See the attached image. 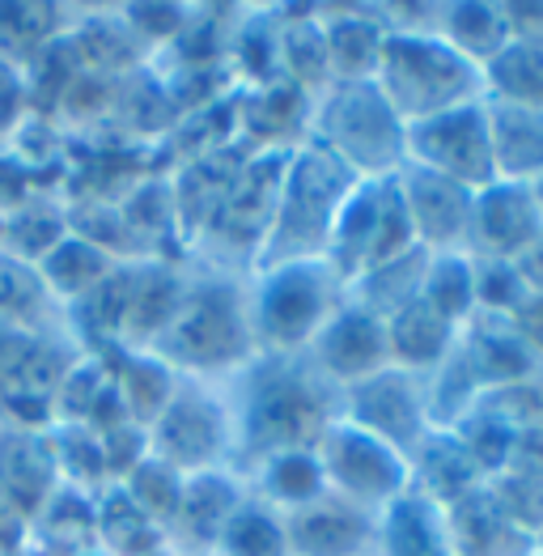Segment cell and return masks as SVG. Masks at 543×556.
<instances>
[{"label": "cell", "instance_id": "cell-38", "mask_svg": "<svg viewBox=\"0 0 543 556\" xmlns=\"http://www.w3.org/2000/svg\"><path fill=\"white\" fill-rule=\"evenodd\" d=\"M509 327L518 331V340L531 349V357L543 366V298H527V302L509 315Z\"/></svg>", "mask_w": 543, "mask_h": 556}, {"label": "cell", "instance_id": "cell-10", "mask_svg": "<svg viewBox=\"0 0 543 556\" xmlns=\"http://www.w3.org/2000/svg\"><path fill=\"white\" fill-rule=\"evenodd\" d=\"M315 451L323 476H327V493L357 506V510L374 514V518L387 506H395L412 489L404 451L387 446L382 438L365 433L349 420H331L315 442Z\"/></svg>", "mask_w": 543, "mask_h": 556}, {"label": "cell", "instance_id": "cell-41", "mask_svg": "<svg viewBox=\"0 0 543 556\" xmlns=\"http://www.w3.org/2000/svg\"><path fill=\"white\" fill-rule=\"evenodd\" d=\"M531 195H535V204H540V217H543V179H540V184H531Z\"/></svg>", "mask_w": 543, "mask_h": 556}, {"label": "cell", "instance_id": "cell-16", "mask_svg": "<svg viewBox=\"0 0 543 556\" xmlns=\"http://www.w3.org/2000/svg\"><path fill=\"white\" fill-rule=\"evenodd\" d=\"M242 476L233 467L217 471H195L182 480L179 506L166 522V544L179 548L182 556H213L229 514L242 502Z\"/></svg>", "mask_w": 543, "mask_h": 556}, {"label": "cell", "instance_id": "cell-6", "mask_svg": "<svg viewBox=\"0 0 543 556\" xmlns=\"http://www.w3.org/2000/svg\"><path fill=\"white\" fill-rule=\"evenodd\" d=\"M306 140L357 179H391L407 157V124L374 81H327L311 93Z\"/></svg>", "mask_w": 543, "mask_h": 556}, {"label": "cell", "instance_id": "cell-3", "mask_svg": "<svg viewBox=\"0 0 543 556\" xmlns=\"http://www.w3.org/2000/svg\"><path fill=\"white\" fill-rule=\"evenodd\" d=\"M387 17L391 35L382 47L374 86L400 111L404 124L484 98L480 68L429 30V9H387Z\"/></svg>", "mask_w": 543, "mask_h": 556}, {"label": "cell", "instance_id": "cell-27", "mask_svg": "<svg viewBox=\"0 0 543 556\" xmlns=\"http://www.w3.org/2000/svg\"><path fill=\"white\" fill-rule=\"evenodd\" d=\"M463 327H454L451 319H442L433 306H425L420 298L404 306L400 315L387 319V344H391V366L412 374H429L438 366H446L454 349H458Z\"/></svg>", "mask_w": 543, "mask_h": 556}, {"label": "cell", "instance_id": "cell-8", "mask_svg": "<svg viewBox=\"0 0 543 556\" xmlns=\"http://www.w3.org/2000/svg\"><path fill=\"white\" fill-rule=\"evenodd\" d=\"M86 349L73 331L0 327V425L47 429L68 370Z\"/></svg>", "mask_w": 543, "mask_h": 556}, {"label": "cell", "instance_id": "cell-1", "mask_svg": "<svg viewBox=\"0 0 543 556\" xmlns=\"http://www.w3.org/2000/svg\"><path fill=\"white\" fill-rule=\"evenodd\" d=\"M233 471L268 451L315 446L340 417V391L306 357H255L226 382Z\"/></svg>", "mask_w": 543, "mask_h": 556}, {"label": "cell", "instance_id": "cell-17", "mask_svg": "<svg viewBox=\"0 0 543 556\" xmlns=\"http://www.w3.org/2000/svg\"><path fill=\"white\" fill-rule=\"evenodd\" d=\"M318 39L327 81H374L382 47L391 35V17L382 4H353V9H318Z\"/></svg>", "mask_w": 543, "mask_h": 556}, {"label": "cell", "instance_id": "cell-39", "mask_svg": "<svg viewBox=\"0 0 543 556\" xmlns=\"http://www.w3.org/2000/svg\"><path fill=\"white\" fill-rule=\"evenodd\" d=\"M514 268H518V277L527 285V293H531V298H543V233L514 260Z\"/></svg>", "mask_w": 543, "mask_h": 556}, {"label": "cell", "instance_id": "cell-24", "mask_svg": "<svg viewBox=\"0 0 543 556\" xmlns=\"http://www.w3.org/2000/svg\"><path fill=\"white\" fill-rule=\"evenodd\" d=\"M429 30L442 35L480 73H484V64L497 60L501 47L518 35L514 30V17H509V4H497V0H446V4H429Z\"/></svg>", "mask_w": 543, "mask_h": 556}, {"label": "cell", "instance_id": "cell-18", "mask_svg": "<svg viewBox=\"0 0 543 556\" xmlns=\"http://www.w3.org/2000/svg\"><path fill=\"white\" fill-rule=\"evenodd\" d=\"M60 489H64V480H60V467L51 455L47 429L0 425V493L26 518V531Z\"/></svg>", "mask_w": 543, "mask_h": 556}, {"label": "cell", "instance_id": "cell-42", "mask_svg": "<svg viewBox=\"0 0 543 556\" xmlns=\"http://www.w3.org/2000/svg\"><path fill=\"white\" fill-rule=\"evenodd\" d=\"M0 556H22V553H13V548H0Z\"/></svg>", "mask_w": 543, "mask_h": 556}, {"label": "cell", "instance_id": "cell-14", "mask_svg": "<svg viewBox=\"0 0 543 556\" xmlns=\"http://www.w3.org/2000/svg\"><path fill=\"white\" fill-rule=\"evenodd\" d=\"M540 233L543 217L531 187L493 179L471 195V226H467V255L471 260L514 264Z\"/></svg>", "mask_w": 543, "mask_h": 556}, {"label": "cell", "instance_id": "cell-29", "mask_svg": "<svg viewBox=\"0 0 543 556\" xmlns=\"http://www.w3.org/2000/svg\"><path fill=\"white\" fill-rule=\"evenodd\" d=\"M0 327L68 331V311L51 298L39 268L0 247Z\"/></svg>", "mask_w": 543, "mask_h": 556}, {"label": "cell", "instance_id": "cell-7", "mask_svg": "<svg viewBox=\"0 0 543 556\" xmlns=\"http://www.w3.org/2000/svg\"><path fill=\"white\" fill-rule=\"evenodd\" d=\"M149 455L175 467L179 476L233 467V417H229L226 382L179 378L166 408L144 425Z\"/></svg>", "mask_w": 543, "mask_h": 556}, {"label": "cell", "instance_id": "cell-31", "mask_svg": "<svg viewBox=\"0 0 543 556\" xmlns=\"http://www.w3.org/2000/svg\"><path fill=\"white\" fill-rule=\"evenodd\" d=\"M420 302L433 306L454 327H467L476 319V260L467 251H442L429 255Z\"/></svg>", "mask_w": 543, "mask_h": 556}, {"label": "cell", "instance_id": "cell-28", "mask_svg": "<svg viewBox=\"0 0 543 556\" xmlns=\"http://www.w3.org/2000/svg\"><path fill=\"white\" fill-rule=\"evenodd\" d=\"M374 556H454L442 510L407 489L395 506L378 514Z\"/></svg>", "mask_w": 543, "mask_h": 556}, {"label": "cell", "instance_id": "cell-13", "mask_svg": "<svg viewBox=\"0 0 543 556\" xmlns=\"http://www.w3.org/2000/svg\"><path fill=\"white\" fill-rule=\"evenodd\" d=\"M306 362L315 366L336 391L362 382L369 374L391 366V344H387V319L365 311L362 302H344L331 324L318 331V340L311 344Z\"/></svg>", "mask_w": 543, "mask_h": 556}, {"label": "cell", "instance_id": "cell-15", "mask_svg": "<svg viewBox=\"0 0 543 556\" xmlns=\"http://www.w3.org/2000/svg\"><path fill=\"white\" fill-rule=\"evenodd\" d=\"M400 200H404L407 226L420 251H467V226H471V187L451 184L442 175H429L420 166H404L395 175Z\"/></svg>", "mask_w": 543, "mask_h": 556}, {"label": "cell", "instance_id": "cell-22", "mask_svg": "<svg viewBox=\"0 0 543 556\" xmlns=\"http://www.w3.org/2000/svg\"><path fill=\"white\" fill-rule=\"evenodd\" d=\"M454 556H531L535 540L501 510L489 480L442 510Z\"/></svg>", "mask_w": 543, "mask_h": 556}, {"label": "cell", "instance_id": "cell-2", "mask_svg": "<svg viewBox=\"0 0 543 556\" xmlns=\"http://www.w3.org/2000/svg\"><path fill=\"white\" fill-rule=\"evenodd\" d=\"M149 353H157L179 378L200 382H229L242 366H251L260 353L247 306V273L191 260L179 306Z\"/></svg>", "mask_w": 543, "mask_h": 556}, {"label": "cell", "instance_id": "cell-21", "mask_svg": "<svg viewBox=\"0 0 543 556\" xmlns=\"http://www.w3.org/2000/svg\"><path fill=\"white\" fill-rule=\"evenodd\" d=\"M238 476H242L247 493L276 514H293L318 497H327V476H323L315 446L268 451V455L238 467Z\"/></svg>", "mask_w": 543, "mask_h": 556}, {"label": "cell", "instance_id": "cell-30", "mask_svg": "<svg viewBox=\"0 0 543 556\" xmlns=\"http://www.w3.org/2000/svg\"><path fill=\"white\" fill-rule=\"evenodd\" d=\"M484 98L493 102H518V106H543V39L514 35L501 47L493 64H484Z\"/></svg>", "mask_w": 543, "mask_h": 556}, {"label": "cell", "instance_id": "cell-40", "mask_svg": "<svg viewBox=\"0 0 543 556\" xmlns=\"http://www.w3.org/2000/svg\"><path fill=\"white\" fill-rule=\"evenodd\" d=\"M22 544H26V518L13 510V502L0 493V548L22 553Z\"/></svg>", "mask_w": 543, "mask_h": 556}, {"label": "cell", "instance_id": "cell-4", "mask_svg": "<svg viewBox=\"0 0 543 556\" xmlns=\"http://www.w3.org/2000/svg\"><path fill=\"white\" fill-rule=\"evenodd\" d=\"M353 187H357V175L344 170L327 149H318L311 140L293 144L280 166L276 204H272V222L255 268L289 264V260H327L336 217Z\"/></svg>", "mask_w": 543, "mask_h": 556}, {"label": "cell", "instance_id": "cell-19", "mask_svg": "<svg viewBox=\"0 0 543 556\" xmlns=\"http://www.w3.org/2000/svg\"><path fill=\"white\" fill-rule=\"evenodd\" d=\"M378 518L340 497H318L302 510L285 514L289 556H374Z\"/></svg>", "mask_w": 543, "mask_h": 556}, {"label": "cell", "instance_id": "cell-33", "mask_svg": "<svg viewBox=\"0 0 543 556\" xmlns=\"http://www.w3.org/2000/svg\"><path fill=\"white\" fill-rule=\"evenodd\" d=\"M213 556H289L285 514L268 510L264 502H255L251 493H242V502H238V510L229 514L226 531H222Z\"/></svg>", "mask_w": 543, "mask_h": 556}, {"label": "cell", "instance_id": "cell-44", "mask_svg": "<svg viewBox=\"0 0 543 556\" xmlns=\"http://www.w3.org/2000/svg\"><path fill=\"white\" fill-rule=\"evenodd\" d=\"M540 548H543V535H540Z\"/></svg>", "mask_w": 543, "mask_h": 556}, {"label": "cell", "instance_id": "cell-5", "mask_svg": "<svg viewBox=\"0 0 543 556\" xmlns=\"http://www.w3.org/2000/svg\"><path fill=\"white\" fill-rule=\"evenodd\" d=\"M349 302V285L327 260H289L247 273V306L260 357H306L318 331Z\"/></svg>", "mask_w": 543, "mask_h": 556}, {"label": "cell", "instance_id": "cell-20", "mask_svg": "<svg viewBox=\"0 0 543 556\" xmlns=\"http://www.w3.org/2000/svg\"><path fill=\"white\" fill-rule=\"evenodd\" d=\"M407 476H412V493L433 502L438 510L454 506L458 497H467L471 489H480L489 480L484 467L476 464V455L463 446V438L446 425H433L407 451Z\"/></svg>", "mask_w": 543, "mask_h": 556}, {"label": "cell", "instance_id": "cell-26", "mask_svg": "<svg viewBox=\"0 0 543 556\" xmlns=\"http://www.w3.org/2000/svg\"><path fill=\"white\" fill-rule=\"evenodd\" d=\"M119 264H124V260H119L115 251H106L102 242L86 238L81 230H68L35 268H39V277H43L47 289H51V298H55L64 311H73V306H77L81 298H90L93 289L111 277Z\"/></svg>", "mask_w": 543, "mask_h": 556}, {"label": "cell", "instance_id": "cell-34", "mask_svg": "<svg viewBox=\"0 0 543 556\" xmlns=\"http://www.w3.org/2000/svg\"><path fill=\"white\" fill-rule=\"evenodd\" d=\"M182 480H187V476H179L175 467H166L162 459L144 455V459H140L115 489H119L144 518H153V522L162 527V535H166V522H171V514H175V506H179Z\"/></svg>", "mask_w": 543, "mask_h": 556}, {"label": "cell", "instance_id": "cell-9", "mask_svg": "<svg viewBox=\"0 0 543 556\" xmlns=\"http://www.w3.org/2000/svg\"><path fill=\"white\" fill-rule=\"evenodd\" d=\"M407 251H416V238L407 226L395 175L391 179H357L336 217V230L327 242V264L340 273L344 285H353L365 273L400 260Z\"/></svg>", "mask_w": 543, "mask_h": 556}, {"label": "cell", "instance_id": "cell-11", "mask_svg": "<svg viewBox=\"0 0 543 556\" xmlns=\"http://www.w3.org/2000/svg\"><path fill=\"white\" fill-rule=\"evenodd\" d=\"M404 166H420L429 175H442V179L471 187V191L493 184V149H489L484 98L407 124Z\"/></svg>", "mask_w": 543, "mask_h": 556}, {"label": "cell", "instance_id": "cell-36", "mask_svg": "<svg viewBox=\"0 0 543 556\" xmlns=\"http://www.w3.org/2000/svg\"><path fill=\"white\" fill-rule=\"evenodd\" d=\"M527 298H531V293H527V285H522L514 264L476 260V315L509 319Z\"/></svg>", "mask_w": 543, "mask_h": 556}, {"label": "cell", "instance_id": "cell-32", "mask_svg": "<svg viewBox=\"0 0 543 556\" xmlns=\"http://www.w3.org/2000/svg\"><path fill=\"white\" fill-rule=\"evenodd\" d=\"M425 264H429V251L416 247V251H407V255H400V260H391V264L365 273L362 280H353V285H349V298L362 302L365 311L391 319V315H400L404 306H412V302L420 298Z\"/></svg>", "mask_w": 543, "mask_h": 556}, {"label": "cell", "instance_id": "cell-43", "mask_svg": "<svg viewBox=\"0 0 543 556\" xmlns=\"http://www.w3.org/2000/svg\"><path fill=\"white\" fill-rule=\"evenodd\" d=\"M531 556H543V548H540V544H535V548H531Z\"/></svg>", "mask_w": 543, "mask_h": 556}, {"label": "cell", "instance_id": "cell-35", "mask_svg": "<svg viewBox=\"0 0 543 556\" xmlns=\"http://www.w3.org/2000/svg\"><path fill=\"white\" fill-rule=\"evenodd\" d=\"M489 489L501 502V510L509 514L535 544L543 535V476L522 471V467H501L489 476Z\"/></svg>", "mask_w": 543, "mask_h": 556}, {"label": "cell", "instance_id": "cell-25", "mask_svg": "<svg viewBox=\"0 0 543 556\" xmlns=\"http://www.w3.org/2000/svg\"><path fill=\"white\" fill-rule=\"evenodd\" d=\"M73 30V9L43 0H0V60L17 64L35 77L39 60H47L60 39Z\"/></svg>", "mask_w": 543, "mask_h": 556}, {"label": "cell", "instance_id": "cell-23", "mask_svg": "<svg viewBox=\"0 0 543 556\" xmlns=\"http://www.w3.org/2000/svg\"><path fill=\"white\" fill-rule=\"evenodd\" d=\"M489 149H493V179L501 184H540L543 179V106L493 102L484 98Z\"/></svg>", "mask_w": 543, "mask_h": 556}, {"label": "cell", "instance_id": "cell-37", "mask_svg": "<svg viewBox=\"0 0 543 556\" xmlns=\"http://www.w3.org/2000/svg\"><path fill=\"white\" fill-rule=\"evenodd\" d=\"M30 106H35V77L26 68L0 60V144L22 137Z\"/></svg>", "mask_w": 543, "mask_h": 556}, {"label": "cell", "instance_id": "cell-12", "mask_svg": "<svg viewBox=\"0 0 543 556\" xmlns=\"http://www.w3.org/2000/svg\"><path fill=\"white\" fill-rule=\"evenodd\" d=\"M340 420L357 425V429L382 438L387 446H395V451L407 455L433 429L429 378L400 370V366L369 374V378L340 391Z\"/></svg>", "mask_w": 543, "mask_h": 556}]
</instances>
